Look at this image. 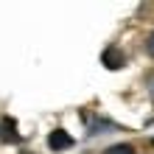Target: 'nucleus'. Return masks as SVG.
<instances>
[{
	"mask_svg": "<svg viewBox=\"0 0 154 154\" xmlns=\"http://www.w3.org/2000/svg\"><path fill=\"white\" fill-rule=\"evenodd\" d=\"M48 146H51L53 151H65V149L73 146V137H70L65 129H53V132L48 134Z\"/></svg>",
	"mask_w": 154,
	"mask_h": 154,
	"instance_id": "f257e3e1",
	"label": "nucleus"
},
{
	"mask_svg": "<svg viewBox=\"0 0 154 154\" xmlns=\"http://www.w3.org/2000/svg\"><path fill=\"white\" fill-rule=\"evenodd\" d=\"M146 51H149L151 56H154V31L149 34V39H146Z\"/></svg>",
	"mask_w": 154,
	"mask_h": 154,
	"instance_id": "39448f33",
	"label": "nucleus"
},
{
	"mask_svg": "<svg viewBox=\"0 0 154 154\" xmlns=\"http://www.w3.org/2000/svg\"><path fill=\"white\" fill-rule=\"evenodd\" d=\"M101 65H104V67H109V70L123 67V65H126L123 51H121V48H106V51H104V56H101Z\"/></svg>",
	"mask_w": 154,
	"mask_h": 154,
	"instance_id": "f03ea898",
	"label": "nucleus"
},
{
	"mask_svg": "<svg viewBox=\"0 0 154 154\" xmlns=\"http://www.w3.org/2000/svg\"><path fill=\"white\" fill-rule=\"evenodd\" d=\"M0 140L3 143H20V132H17L14 118H3L0 121Z\"/></svg>",
	"mask_w": 154,
	"mask_h": 154,
	"instance_id": "7ed1b4c3",
	"label": "nucleus"
},
{
	"mask_svg": "<svg viewBox=\"0 0 154 154\" xmlns=\"http://www.w3.org/2000/svg\"><path fill=\"white\" fill-rule=\"evenodd\" d=\"M104 154H134V149L129 146V143H118V146H109Z\"/></svg>",
	"mask_w": 154,
	"mask_h": 154,
	"instance_id": "20e7f679",
	"label": "nucleus"
},
{
	"mask_svg": "<svg viewBox=\"0 0 154 154\" xmlns=\"http://www.w3.org/2000/svg\"><path fill=\"white\" fill-rule=\"evenodd\" d=\"M151 143H154V140H151Z\"/></svg>",
	"mask_w": 154,
	"mask_h": 154,
	"instance_id": "423d86ee",
	"label": "nucleus"
}]
</instances>
